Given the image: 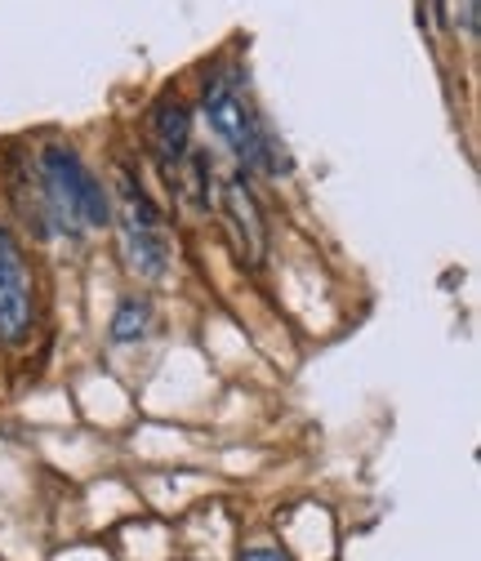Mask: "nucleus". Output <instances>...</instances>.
Segmentation results:
<instances>
[{"instance_id": "obj_3", "label": "nucleus", "mask_w": 481, "mask_h": 561, "mask_svg": "<svg viewBox=\"0 0 481 561\" xmlns=\"http://www.w3.org/2000/svg\"><path fill=\"white\" fill-rule=\"evenodd\" d=\"M27 334H32V272L19 237L0 228V343L19 347Z\"/></svg>"}, {"instance_id": "obj_6", "label": "nucleus", "mask_w": 481, "mask_h": 561, "mask_svg": "<svg viewBox=\"0 0 481 561\" xmlns=\"http://www.w3.org/2000/svg\"><path fill=\"white\" fill-rule=\"evenodd\" d=\"M187 144H192V116H187V107L179 99H165L152 112V148L170 165V161H183L187 157Z\"/></svg>"}, {"instance_id": "obj_1", "label": "nucleus", "mask_w": 481, "mask_h": 561, "mask_svg": "<svg viewBox=\"0 0 481 561\" xmlns=\"http://www.w3.org/2000/svg\"><path fill=\"white\" fill-rule=\"evenodd\" d=\"M41 187L49 201V215L67 228V232H85V228H103L112 224V205L103 183L85 170V161L72 148H45L41 152Z\"/></svg>"}, {"instance_id": "obj_2", "label": "nucleus", "mask_w": 481, "mask_h": 561, "mask_svg": "<svg viewBox=\"0 0 481 561\" xmlns=\"http://www.w3.org/2000/svg\"><path fill=\"white\" fill-rule=\"evenodd\" d=\"M116 232H121V250H125V267L144 280H157L170 267V237L165 224L157 215V205L134 187L121 183V209H116Z\"/></svg>"}, {"instance_id": "obj_5", "label": "nucleus", "mask_w": 481, "mask_h": 561, "mask_svg": "<svg viewBox=\"0 0 481 561\" xmlns=\"http://www.w3.org/2000/svg\"><path fill=\"white\" fill-rule=\"evenodd\" d=\"M219 201H224V228H228V237H232L237 259H241L245 267H259L263 254H267V224H263V209H259V201H254L245 174H232V179L224 183V196H219Z\"/></svg>"}, {"instance_id": "obj_8", "label": "nucleus", "mask_w": 481, "mask_h": 561, "mask_svg": "<svg viewBox=\"0 0 481 561\" xmlns=\"http://www.w3.org/2000/svg\"><path fill=\"white\" fill-rule=\"evenodd\" d=\"M477 5H481V0H463V5H459V27L468 36H477Z\"/></svg>"}, {"instance_id": "obj_9", "label": "nucleus", "mask_w": 481, "mask_h": 561, "mask_svg": "<svg viewBox=\"0 0 481 561\" xmlns=\"http://www.w3.org/2000/svg\"><path fill=\"white\" fill-rule=\"evenodd\" d=\"M241 561H286V557H282V552H272V548H250Z\"/></svg>"}, {"instance_id": "obj_4", "label": "nucleus", "mask_w": 481, "mask_h": 561, "mask_svg": "<svg viewBox=\"0 0 481 561\" xmlns=\"http://www.w3.org/2000/svg\"><path fill=\"white\" fill-rule=\"evenodd\" d=\"M205 121H210V129L224 138V144L245 157V161H263L267 144H263V129L250 112V103L241 99V90L228 81V77H215L210 85H205Z\"/></svg>"}, {"instance_id": "obj_10", "label": "nucleus", "mask_w": 481, "mask_h": 561, "mask_svg": "<svg viewBox=\"0 0 481 561\" xmlns=\"http://www.w3.org/2000/svg\"><path fill=\"white\" fill-rule=\"evenodd\" d=\"M437 14H442V19H446V0H437Z\"/></svg>"}, {"instance_id": "obj_7", "label": "nucleus", "mask_w": 481, "mask_h": 561, "mask_svg": "<svg viewBox=\"0 0 481 561\" xmlns=\"http://www.w3.org/2000/svg\"><path fill=\"white\" fill-rule=\"evenodd\" d=\"M152 325V304L148 299H125L112 317V343H134V339H144Z\"/></svg>"}]
</instances>
